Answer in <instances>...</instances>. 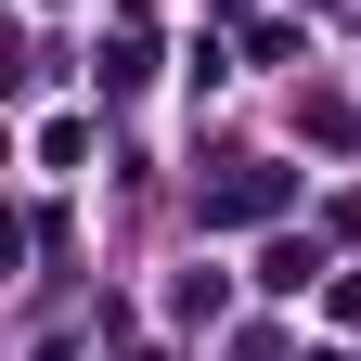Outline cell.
<instances>
[{"mask_svg": "<svg viewBox=\"0 0 361 361\" xmlns=\"http://www.w3.org/2000/svg\"><path fill=\"white\" fill-rule=\"evenodd\" d=\"M271 207H284V168H233L207 194V219H271Z\"/></svg>", "mask_w": 361, "mask_h": 361, "instance_id": "cell-1", "label": "cell"}, {"mask_svg": "<svg viewBox=\"0 0 361 361\" xmlns=\"http://www.w3.org/2000/svg\"><path fill=\"white\" fill-rule=\"evenodd\" d=\"M219 297H233L219 271H180V284H168V310H180V323H219Z\"/></svg>", "mask_w": 361, "mask_h": 361, "instance_id": "cell-2", "label": "cell"}]
</instances>
